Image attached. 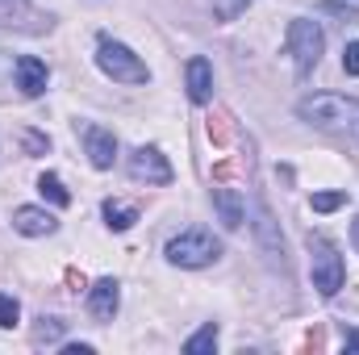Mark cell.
I'll list each match as a JSON object with an SVG mask.
<instances>
[{
    "instance_id": "cell-1",
    "label": "cell",
    "mask_w": 359,
    "mask_h": 355,
    "mask_svg": "<svg viewBox=\"0 0 359 355\" xmlns=\"http://www.w3.org/2000/svg\"><path fill=\"white\" fill-rule=\"evenodd\" d=\"M297 117L309 121L313 130H326V134H339V138L359 142V100L355 96H339V92H313V96H301Z\"/></svg>"
},
{
    "instance_id": "cell-2",
    "label": "cell",
    "mask_w": 359,
    "mask_h": 355,
    "mask_svg": "<svg viewBox=\"0 0 359 355\" xmlns=\"http://www.w3.org/2000/svg\"><path fill=\"white\" fill-rule=\"evenodd\" d=\"M96 67H100L113 84H151V67H147L126 42H113L109 34L96 38Z\"/></svg>"
},
{
    "instance_id": "cell-3",
    "label": "cell",
    "mask_w": 359,
    "mask_h": 355,
    "mask_svg": "<svg viewBox=\"0 0 359 355\" xmlns=\"http://www.w3.org/2000/svg\"><path fill=\"white\" fill-rule=\"evenodd\" d=\"M163 255H168V264L172 267H188V272H196V267H209L217 255H222V243H217L209 230L192 226V230H184V234H176V239H168Z\"/></svg>"
},
{
    "instance_id": "cell-4",
    "label": "cell",
    "mask_w": 359,
    "mask_h": 355,
    "mask_svg": "<svg viewBox=\"0 0 359 355\" xmlns=\"http://www.w3.org/2000/svg\"><path fill=\"white\" fill-rule=\"evenodd\" d=\"M309 272H313V288L322 297H334L347 280V264L326 234H309Z\"/></svg>"
},
{
    "instance_id": "cell-5",
    "label": "cell",
    "mask_w": 359,
    "mask_h": 355,
    "mask_svg": "<svg viewBox=\"0 0 359 355\" xmlns=\"http://www.w3.org/2000/svg\"><path fill=\"white\" fill-rule=\"evenodd\" d=\"M322 51H326V34H322V25H318L313 17H292V25H288V55H292L301 80L322 63Z\"/></svg>"
},
{
    "instance_id": "cell-6",
    "label": "cell",
    "mask_w": 359,
    "mask_h": 355,
    "mask_svg": "<svg viewBox=\"0 0 359 355\" xmlns=\"http://www.w3.org/2000/svg\"><path fill=\"white\" fill-rule=\"evenodd\" d=\"M126 172L130 180H138V184H155V188H163V184H172V163H168V155L159 151V147H134L130 151V159H126Z\"/></svg>"
},
{
    "instance_id": "cell-7",
    "label": "cell",
    "mask_w": 359,
    "mask_h": 355,
    "mask_svg": "<svg viewBox=\"0 0 359 355\" xmlns=\"http://www.w3.org/2000/svg\"><path fill=\"white\" fill-rule=\"evenodd\" d=\"M13 230H17V234H25V239H46V234H55V230H59V222H55V213H50V209L21 205V209H13Z\"/></svg>"
},
{
    "instance_id": "cell-8",
    "label": "cell",
    "mask_w": 359,
    "mask_h": 355,
    "mask_svg": "<svg viewBox=\"0 0 359 355\" xmlns=\"http://www.w3.org/2000/svg\"><path fill=\"white\" fill-rule=\"evenodd\" d=\"M117 305H121V284H117L113 276L96 280L88 288V309H92L96 322H113V318H117Z\"/></svg>"
},
{
    "instance_id": "cell-9",
    "label": "cell",
    "mask_w": 359,
    "mask_h": 355,
    "mask_svg": "<svg viewBox=\"0 0 359 355\" xmlns=\"http://www.w3.org/2000/svg\"><path fill=\"white\" fill-rule=\"evenodd\" d=\"M13 76H17V88L25 92V96H42L46 84H50L46 63H42V59H34V55H21V59L13 63Z\"/></svg>"
},
{
    "instance_id": "cell-10",
    "label": "cell",
    "mask_w": 359,
    "mask_h": 355,
    "mask_svg": "<svg viewBox=\"0 0 359 355\" xmlns=\"http://www.w3.org/2000/svg\"><path fill=\"white\" fill-rule=\"evenodd\" d=\"M84 147H88V159L92 168H113V159H117V138H113V130H104V126H84Z\"/></svg>"
},
{
    "instance_id": "cell-11",
    "label": "cell",
    "mask_w": 359,
    "mask_h": 355,
    "mask_svg": "<svg viewBox=\"0 0 359 355\" xmlns=\"http://www.w3.org/2000/svg\"><path fill=\"white\" fill-rule=\"evenodd\" d=\"M255 234H259V247L268 251L271 264L284 267V239H280V222H271V213H268V205H264V201L255 205Z\"/></svg>"
},
{
    "instance_id": "cell-12",
    "label": "cell",
    "mask_w": 359,
    "mask_h": 355,
    "mask_svg": "<svg viewBox=\"0 0 359 355\" xmlns=\"http://www.w3.org/2000/svg\"><path fill=\"white\" fill-rule=\"evenodd\" d=\"M188 96H192V105H209L213 100V67H209V59H188Z\"/></svg>"
},
{
    "instance_id": "cell-13",
    "label": "cell",
    "mask_w": 359,
    "mask_h": 355,
    "mask_svg": "<svg viewBox=\"0 0 359 355\" xmlns=\"http://www.w3.org/2000/svg\"><path fill=\"white\" fill-rule=\"evenodd\" d=\"M213 209H217V217H222L226 230H238L243 217H247V205H243V196L234 188H213Z\"/></svg>"
},
{
    "instance_id": "cell-14",
    "label": "cell",
    "mask_w": 359,
    "mask_h": 355,
    "mask_svg": "<svg viewBox=\"0 0 359 355\" xmlns=\"http://www.w3.org/2000/svg\"><path fill=\"white\" fill-rule=\"evenodd\" d=\"M104 222H109V230H130L134 222H138V205H126V201H104Z\"/></svg>"
},
{
    "instance_id": "cell-15",
    "label": "cell",
    "mask_w": 359,
    "mask_h": 355,
    "mask_svg": "<svg viewBox=\"0 0 359 355\" xmlns=\"http://www.w3.org/2000/svg\"><path fill=\"white\" fill-rule=\"evenodd\" d=\"M38 192H42L50 205H59V209H67V205H72V192L63 188V180L55 176V172H42V176H38Z\"/></svg>"
},
{
    "instance_id": "cell-16",
    "label": "cell",
    "mask_w": 359,
    "mask_h": 355,
    "mask_svg": "<svg viewBox=\"0 0 359 355\" xmlns=\"http://www.w3.org/2000/svg\"><path fill=\"white\" fill-rule=\"evenodd\" d=\"M217 351V322H205L188 343H184V355H209Z\"/></svg>"
},
{
    "instance_id": "cell-17",
    "label": "cell",
    "mask_w": 359,
    "mask_h": 355,
    "mask_svg": "<svg viewBox=\"0 0 359 355\" xmlns=\"http://www.w3.org/2000/svg\"><path fill=\"white\" fill-rule=\"evenodd\" d=\"M209 142L213 147H230V138H234V126H230V113L226 109H217V113H209Z\"/></svg>"
},
{
    "instance_id": "cell-18",
    "label": "cell",
    "mask_w": 359,
    "mask_h": 355,
    "mask_svg": "<svg viewBox=\"0 0 359 355\" xmlns=\"http://www.w3.org/2000/svg\"><path fill=\"white\" fill-rule=\"evenodd\" d=\"M63 330H67V326H63L59 318H46V314H42L38 326H34V347H50V343H59Z\"/></svg>"
},
{
    "instance_id": "cell-19",
    "label": "cell",
    "mask_w": 359,
    "mask_h": 355,
    "mask_svg": "<svg viewBox=\"0 0 359 355\" xmlns=\"http://www.w3.org/2000/svg\"><path fill=\"white\" fill-rule=\"evenodd\" d=\"M34 13H29V0H0V29L8 25H25Z\"/></svg>"
},
{
    "instance_id": "cell-20",
    "label": "cell",
    "mask_w": 359,
    "mask_h": 355,
    "mask_svg": "<svg viewBox=\"0 0 359 355\" xmlns=\"http://www.w3.org/2000/svg\"><path fill=\"white\" fill-rule=\"evenodd\" d=\"M313 213H334V209H343L347 205V192H313Z\"/></svg>"
},
{
    "instance_id": "cell-21",
    "label": "cell",
    "mask_w": 359,
    "mask_h": 355,
    "mask_svg": "<svg viewBox=\"0 0 359 355\" xmlns=\"http://www.w3.org/2000/svg\"><path fill=\"white\" fill-rule=\"evenodd\" d=\"M17 318H21V305H17V297L0 293V326H4V330H13V326H17Z\"/></svg>"
},
{
    "instance_id": "cell-22",
    "label": "cell",
    "mask_w": 359,
    "mask_h": 355,
    "mask_svg": "<svg viewBox=\"0 0 359 355\" xmlns=\"http://www.w3.org/2000/svg\"><path fill=\"white\" fill-rule=\"evenodd\" d=\"M21 147H25V155H46V151H50V138L38 134V130H25V134H21Z\"/></svg>"
},
{
    "instance_id": "cell-23",
    "label": "cell",
    "mask_w": 359,
    "mask_h": 355,
    "mask_svg": "<svg viewBox=\"0 0 359 355\" xmlns=\"http://www.w3.org/2000/svg\"><path fill=\"white\" fill-rule=\"evenodd\" d=\"M343 72H347V76H359V42H347V51H343Z\"/></svg>"
},
{
    "instance_id": "cell-24",
    "label": "cell",
    "mask_w": 359,
    "mask_h": 355,
    "mask_svg": "<svg viewBox=\"0 0 359 355\" xmlns=\"http://www.w3.org/2000/svg\"><path fill=\"white\" fill-rule=\"evenodd\" d=\"M63 355H92V347H88V343H67Z\"/></svg>"
},
{
    "instance_id": "cell-25",
    "label": "cell",
    "mask_w": 359,
    "mask_h": 355,
    "mask_svg": "<svg viewBox=\"0 0 359 355\" xmlns=\"http://www.w3.org/2000/svg\"><path fill=\"white\" fill-rule=\"evenodd\" d=\"M67 284H72V288H76V293H80V288H84V276H80V272H76V267H67Z\"/></svg>"
},
{
    "instance_id": "cell-26",
    "label": "cell",
    "mask_w": 359,
    "mask_h": 355,
    "mask_svg": "<svg viewBox=\"0 0 359 355\" xmlns=\"http://www.w3.org/2000/svg\"><path fill=\"white\" fill-rule=\"evenodd\" d=\"M347 347H351V351H359V330H351V335H347Z\"/></svg>"
},
{
    "instance_id": "cell-27",
    "label": "cell",
    "mask_w": 359,
    "mask_h": 355,
    "mask_svg": "<svg viewBox=\"0 0 359 355\" xmlns=\"http://www.w3.org/2000/svg\"><path fill=\"white\" fill-rule=\"evenodd\" d=\"M351 243H355V251H359V217L351 222Z\"/></svg>"
}]
</instances>
